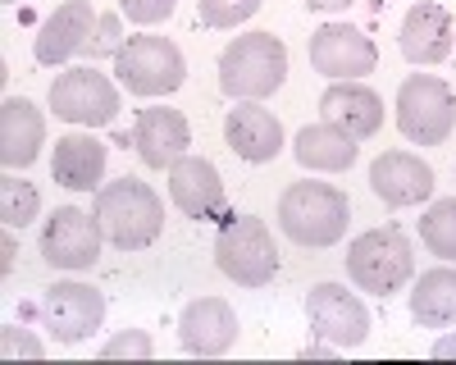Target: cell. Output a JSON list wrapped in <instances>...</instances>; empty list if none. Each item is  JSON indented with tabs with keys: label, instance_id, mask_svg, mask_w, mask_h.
Listing matches in <instances>:
<instances>
[{
	"label": "cell",
	"instance_id": "cell-23",
	"mask_svg": "<svg viewBox=\"0 0 456 365\" xmlns=\"http://www.w3.org/2000/svg\"><path fill=\"white\" fill-rule=\"evenodd\" d=\"M292 156H297L301 169L342 174V169L356 165L361 146H356V137H347V133L333 128V124H306V128L297 133V142H292Z\"/></svg>",
	"mask_w": 456,
	"mask_h": 365
},
{
	"label": "cell",
	"instance_id": "cell-32",
	"mask_svg": "<svg viewBox=\"0 0 456 365\" xmlns=\"http://www.w3.org/2000/svg\"><path fill=\"white\" fill-rule=\"evenodd\" d=\"M14 251H19L14 247V229H5V238H0V274H5V279L14 274Z\"/></svg>",
	"mask_w": 456,
	"mask_h": 365
},
{
	"label": "cell",
	"instance_id": "cell-19",
	"mask_svg": "<svg viewBox=\"0 0 456 365\" xmlns=\"http://www.w3.org/2000/svg\"><path fill=\"white\" fill-rule=\"evenodd\" d=\"M133 142H137L142 165H151V169H169V165H178V160L187 156V146H192V128H187L183 110L151 105V110H142V115H137V133H133Z\"/></svg>",
	"mask_w": 456,
	"mask_h": 365
},
{
	"label": "cell",
	"instance_id": "cell-28",
	"mask_svg": "<svg viewBox=\"0 0 456 365\" xmlns=\"http://www.w3.org/2000/svg\"><path fill=\"white\" fill-rule=\"evenodd\" d=\"M151 361L156 356V343H151L146 328H124V334H114L105 347H101V361Z\"/></svg>",
	"mask_w": 456,
	"mask_h": 365
},
{
	"label": "cell",
	"instance_id": "cell-4",
	"mask_svg": "<svg viewBox=\"0 0 456 365\" xmlns=\"http://www.w3.org/2000/svg\"><path fill=\"white\" fill-rule=\"evenodd\" d=\"M347 279L361 292L374 297H393L415 279V247L402 229L384 224V229H365L361 238H352L347 247Z\"/></svg>",
	"mask_w": 456,
	"mask_h": 365
},
{
	"label": "cell",
	"instance_id": "cell-12",
	"mask_svg": "<svg viewBox=\"0 0 456 365\" xmlns=\"http://www.w3.org/2000/svg\"><path fill=\"white\" fill-rule=\"evenodd\" d=\"M42 320L60 343H83L105 320V297L92 283H73V279L51 283L46 297H42Z\"/></svg>",
	"mask_w": 456,
	"mask_h": 365
},
{
	"label": "cell",
	"instance_id": "cell-26",
	"mask_svg": "<svg viewBox=\"0 0 456 365\" xmlns=\"http://www.w3.org/2000/svg\"><path fill=\"white\" fill-rule=\"evenodd\" d=\"M37 210H42V197H37V188H32V182H23L14 169H5V178H0V219H5V229L32 224Z\"/></svg>",
	"mask_w": 456,
	"mask_h": 365
},
{
	"label": "cell",
	"instance_id": "cell-8",
	"mask_svg": "<svg viewBox=\"0 0 456 365\" xmlns=\"http://www.w3.org/2000/svg\"><path fill=\"white\" fill-rule=\"evenodd\" d=\"M51 110L64 124L105 128V124H114V115H119V87H114L96 64L64 69L51 83Z\"/></svg>",
	"mask_w": 456,
	"mask_h": 365
},
{
	"label": "cell",
	"instance_id": "cell-10",
	"mask_svg": "<svg viewBox=\"0 0 456 365\" xmlns=\"http://www.w3.org/2000/svg\"><path fill=\"white\" fill-rule=\"evenodd\" d=\"M101 224L78 206H60L42 229V261L55 270H92L101 261Z\"/></svg>",
	"mask_w": 456,
	"mask_h": 365
},
{
	"label": "cell",
	"instance_id": "cell-25",
	"mask_svg": "<svg viewBox=\"0 0 456 365\" xmlns=\"http://www.w3.org/2000/svg\"><path fill=\"white\" fill-rule=\"evenodd\" d=\"M420 242L438 256V261L456 265V197L434 201L420 219Z\"/></svg>",
	"mask_w": 456,
	"mask_h": 365
},
{
	"label": "cell",
	"instance_id": "cell-20",
	"mask_svg": "<svg viewBox=\"0 0 456 365\" xmlns=\"http://www.w3.org/2000/svg\"><path fill=\"white\" fill-rule=\"evenodd\" d=\"M370 188L384 206H420L434 192V169L411 151H384L370 165Z\"/></svg>",
	"mask_w": 456,
	"mask_h": 365
},
{
	"label": "cell",
	"instance_id": "cell-7",
	"mask_svg": "<svg viewBox=\"0 0 456 365\" xmlns=\"http://www.w3.org/2000/svg\"><path fill=\"white\" fill-rule=\"evenodd\" d=\"M114 73L133 96H169L187 78V60L169 36H128L114 55Z\"/></svg>",
	"mask_w": 456,
	"mask_h": 365
},
{
	"label": "cell",
	"instance_id": "cell-27",
	"mask_svg": "<svg viewBox=\"0 0 456 365\" xmlns=\"http://www.w3.org/2000/svg\"><path fill=\"white\" fill-rule=\"evenodd\" d=\"M260 5H265V0H197L206 28H238V23L256 19Z\"/></svg>",
	"mask_w": 456,
	"mask_h": 365
},
{
	"label": "cell",
	"instance_id": "cell-11",
	"mask_svg": "<svg viewBox=\"0 0 456 365\" xmlns=\"http://www.w3.org/2000/svg\"><path fill=\"white\" fill-rule=\"evenodd\" d=\"M379 64V51L374 42L361 32V28H347V23H324L311 32V69L329 83H347V78H365Z\"/></svg>",
	"mask_w": 456,
	"mask_h": 365
},
{
	"label": "cell",
	"instance_id": "cell-5",
	"mask_svg": "<svg viewBox=\"0 0 456 365\" xmlns=\"http://www.w3.org/2000/svg\"><path fill=\"white\" fill-rule=\"evenodd\" d=\"M215 265L224 279L242 288H265L279 274V247L270 224L256 215H228L215 238Z\"/></svg>",
	"mask_w": 456,
	"mask_h": 365
},
{
	"label": "cell",
	"instance_id": "cell-21",
	"mask_svg": "<svg viewBox=\"0 0 456 365\" xmlns=\"http://www.w3.org/2000/svg\"><path fill=\"white\" fill-rule=\"evenodd\" d=\"M46 146V115L28 96H5L0 105V165L28 169Z\"/></svg>",
	"mask_w": 456,
	"mask_h": 365
},
{
	"label": "cell",
	"instance_id": "cell-1",
	"mask_svg": "<svg viewBox=\"0 0 456 365\" xmlns=\"http://www.w3.org/2000/svg\"><path fill=\"white\" fill-rule=\"evenodd\" d=\"M96 224L101 233L124 247V251H142L160 238L165 229V201L146 188L142 178H114V182H101L96 188Z\"/></svg>",
	"mask_w": 456,
	"mask_h": 365
},
{
	"label": "cell",
	"instance_id": "cell-31",
	"mask_svg": "<svg viewBox=\"0 0 456 365\" xmlns=\"http://www.w3.org/2000/svg\"><path fill=\"white\" fill-rule=\"evenodd\" d=\"M119 46H124L119 19H114V14H101V23H96V32H92V46H87L83 55H92V60H101V55H119Z\"/></svg>",
	"mask_w": 456,
	"mask_h": 365
},
{
	"label": "cell",
	"instance_id": "cell-24",
	"mask_svg": "<svg viewBox=\"0 0 456 365\" xmlns=\"http://www.w3.org/2000/svg\"><path fill=\"white\" fill-rule=\"evenodd\" d=\"M411 320L425 328H447L456 324V270L452 265H434L415 279L411 288Z\"/></svg>",
	"mask_w": 456,
	"mask_h": 365
},
{
	"label": "cell",
	"instance_id": "cell-2",
	"mask_svg": "<svg viewBox=\"0 0 456 365\" xmlns=\"http://www.w3.org/2000/svg\"><path fill=\"white\" fill-rule=\"evenodd\" d=\"M352 224V201L333 182H292L279 197V229L297 247H333L347 238Z\"/></svg>",
	"mask_w": 456,
	"mask_h": 365
},
{
	"label": "cell",
	"instance_id": "cell-29",
	"mask_svg": "<svg viewBox=\"0 0 456 365\" xmlns=\"http://www.w3.org/2000/svg\"><path fill=\"white\" fill-rule=\"evenodd\" d=\"M178 0H119V14H128V23H142V28H156L174 14Z\"/></svg>",
	"mask_w": 456,
	"mask_h": 365
},
{
	"label": "cell",
	"instance_id": "cell-33",
	"mask_svg": "<svg viewBox=\"0 0 456 365\" xmlns=\"http://www.w3.org/2000/svg\"><path fill=\"white\" fill-rule=\"evenodd\" d=\"M434 356H438V361H452V356H456V334H443V338L434 343Z\"/></svg>",
	"mask_w": 456,
	"mask_h": 365
},
{
	"label": "cell",
	"instance_id": "cell-30",
	"mask_svg": "<svg viewBox=\"0 0 456 365\" xmlns=\"http://www.w3.org/2000/svg\"><path fill=\"white\" fill-rule=\"evenodd\" d=\"M0 356H28V361H42L46 347L37 343L32 334H23L19 324H0Z\"/></svg>",
	"mask_w": 456,
	"mask_h": 365
},
{
	"label": "cell",
	"instance_id": "cell-14",
	"mask_svg": "<svg viewBox=\"0 0 456 365\" xmlns=\"http://www.w3.org/2000/svg\"><path fill=\"white\" fill-rule=\"evenodd\" d=\"M178 343L192 356H224L238 343V311L224 297H197L178 315Z\"/></svg>",
	"mask_w": 456,
	"mask_h": 365
},
{
	"label": "cell",
	"instance_id": "cell-13",
	"mask_svg": "<svg viewBox=\"0 0 456 365\" xmlns=\"http://www.w3.org/2000/svg\"><path fill=\"white\" fill-rule=\"evenodd\" d=\"M169 201L187 215V219H224L233 215L228 210V192L224 178L206 156H183L178 165H169Z\"/></svg>",
	"mask_w": 456,
	"mask_h": 365
},
{
	"label": "cell",
	"instance_id": "cell-16",
	"mask_svg": "<svg viewBox=\"0 0 456 365\" xmlns=\"http://www.w3.org/2000/svg\"><path fill=\"white\" fill-rule=\"evenodd\" d=\"M452 36H456V23L438 0H415L402 19L397 46L411 64H443L452 55Z\"/></svg>",
	"mask_w": 456,
	"mask_h": 365
},
{
	"label": "cell",
	"instance_id": "cell-18",
	"mask_svg": "<svg viewBox=\"0 0 456 365\" xmlns=\"http://www.w3.org/2000/svg\"><path fill=\"white\" fill-rule=\"evenodd\" d=\"M320 115H324V124L365 142V137H374L379 128H384V101H379V92H370L361 78H347V83L324 87Z\"/></svg>",
	"mask_w": 456,
	"mask_h": 365
},
{
	"label": "cell",
	"instance_id": "cell-17",
	"mask_svg": "<svg viewBox=\"0 0 456 365\" xmlns=\"http://www.w3.org/2000/svg\"><path fill=\"white\" fill-rule=\"evenodd\" d=\"M224 142L233 146V156L265 165L283 151V124L274 119V110H265L260 101H238L224 119Z\"/></svg>",
	"mask_w": 456,
	"mask_h": 365
},
{
	"label": "cell",
	"instance_id": "cell-3",
	"mask_svg": "<svg viewBox=\"0 0 456 365\" xmlns=\"http://www.w3.org/2000/svg\"><path fill=\"white\" fill-rule=\"evenodd\" d=\"M288 78V46L274 32L233 36L219 55V87L233 101H265Z\"/></svg>",
	"mask_w": 456,
	"mask_h": 365
},
{
	"label": "cell",
	"instance_id": "cell-6",
	"mask_svg": "<svg viewBox=\"0 0 456 365\" xmlns=\"http://www.w3.org/2000/svg\"><path fill=\"white\" fill-rule=\"evenodd\" d=\"M397 128L415 146H443L456 128V96L434 73H411L397 87Z\"/></svg>",
	"mask_w": 456,
	"mask_h": 365
},
{
	"label": "cell",
	"instance_id": "cell-35",
	"mask_svg": "<svg viewBox=\"0 0 456 365\" xmlns=\"http://www.w3.org/2000/svg\"><path fill=\"white\" fill-rule=\"evenodd\" d=\"M5 5H14V0H5Z\"/></svg>",
	"mask_w": 456,
	"mask_h": 365
},
{
	"label": "cell",
	"instance_id": "cell-15",
	"mask_svg": "<svg viewBox=\"0 0 456 365\" xmlns=\"http://www.w3.org/2000/svg\"><path fill=\"white\" fill-rule=\"evenodd\" d=\"M101 14L92 10V0H64V5H55V14L42 23V32H37V64H64L73 55H83L92 46V32H96Z\"/></svg>",
	"mask_w": 456,
	"mask_h": 365
},
{
	"label": "cell",
	"instance_id": "cell-9",
	"mask_svg": "<svg viewBox=\"0 0 456 365\" xmlns=\"http://www.w3.org/2000/svg\"><path fill=\"white\" fill-rule=\"evenodd\" d=\"M306 320H311V334L333 343V347H361L370 338V311L356 292H347L342 283H315L311 288Z\"/></svg>",
	"mask_w": 456,
	"mask_h": 365
},
{
	"label": "cell",
	"instance_id": "cell-34",
	"mask_svg": "<svg viewBox=\"0 0 456 365\" xmlns=\"http://www.w3.org/2000/svg\"><path fill=\"white\" fill-rule=\"evenodd\" d=\"M311 10H320V14H338V10H347L352 0H306Z\"/></svg>",
	"mask_w": 456,
	"mask_h": 365
},
{
	"label": "cell",
	"instance_id": "cell-22",
	"mask_svg": "<svg viewBox=\"0 0 456 365\" xmlns=\"http://www.w3.org/2000/svg\"><path fill=\"white\" fill-rule=\"evenodd\" d=\"M51 174H55L60 188H69V192L101 188V178H105V146L92 133H64V137H55Z\"/></svg>",
	"mask_w": 456,
	"mask_h": 365
}]
</instances>
